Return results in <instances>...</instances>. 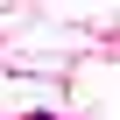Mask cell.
I'll return each instance as SVG.
<instances>
[{
    "label": "cell",
    "instance_id": "1",
    "mask_svg": "<svg viewBox=\"0 0 120 120\" xmlns=\"http://www.w3.org/2000/svg\"><path fill=\"white\" fill-rule=\"evenodd\" d=\"M28 120H56V113H28Z\"/></svg>",
    "mask_w": 120,
    "mask_h": 120
}]
</instances>
